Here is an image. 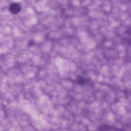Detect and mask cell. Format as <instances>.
<instances>
[{"mask_svg":"<svg viewBox=\"0 0 131 131\" xmlns=\"http://www.w3.org/2000/svg\"><path fill=\"white\" fill-rule=\"evenodd\" d=\"M20 9L21 7L20 5L17 3H12L10 5L9 7V11L14 14H17L18 12H19Z\"/></svg>","mask_w":131,"mask_h":131,"instance_id":"cell-1","label":"cell"},{"mask_svg":"<svg viewBox=\"0 0 131 131\" xmlns=\"http://www.w3.org/2000/svg\"><path fill=\"white\" fill-rule=\"evenodd\" d=\"M77 83L80 85H84L86 82V79L82 76H79L76 80Z\"/></svg>","mask_w":131,"mask_h":131,"instance_id":"cell-2","label":"cell"},{"mask_svg":"<svg viewBox=\"0 0 131 131\" xmlns=\"http://www.w3.org/2000/svg\"><path fill=\"white\" fill-rule=\"evenodd\" d=\"M34 45H35V42H34V40H32V39L30 40L29 41L28 43V46L29 47L33 46H34Z\"/></svg>","mask_w":131,"mask_h":131,"instance_id":"cell-3","label":"cell"}]
</instances>
